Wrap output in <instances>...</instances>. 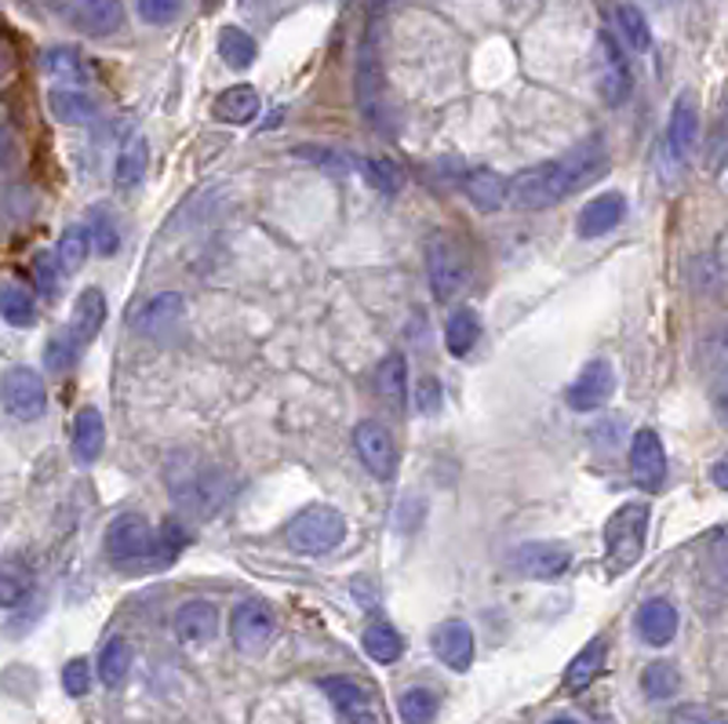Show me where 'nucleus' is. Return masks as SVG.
<instances>
[{
	"mask_svg": "<svg viewBox=\"0 0 728 724\" xmlns=\"http://www.w3.org/2000/svg\"><path fill=\"white\" fill-rule=\"evenodd\" d=\"M587 161H547L536 168H525L510 179V204L521 212H547V208L561 204L582 179H590Z\"/></svg>",
	"mask_w": 728,
	"mask_h": 724,
	"instance_id": "f257e3e1",
	"label": "nucleus"
},
{
	"mask_svg": "<svg viewBox=\"0 0 728 724\" xmlns=\"http://www.w3.org/2000/svg\"><path fill=\"white\" fill-rule=\"evenodd\" d=\"M106 557L128 575L164 569L161 564V532H153V524L142 513H124V517L110 521L106 529Z\"/></svg>",
	"mask_w": 728,
	"mask_h": 724,
	"instance_id": "f03ea898",
	"label": "nucleus"
},
{
	"mask_svg": "<svg viewBox=\"0 0 728 724\" xmlns=\"http://www.w3.org/2000/svg\"><path fill=\"white\" fill-rule=\"evenodd\" d=\"M645 539H648V506L624 503L605 521V572L608 575L630 572L645 554Z\"/></svg>",
	"mask_w": 728,
	"mask_h": 724,
	"instance_id": "7ed1b4c3",
	"label": "nucleus"
},
{
	"mask_svg": "<svg viewBox=\"0 0 728 724\" xmlns=\"http://www.w3.org/2000/svg\"><path fill=\"white\" fill-rule=\"evenodd\" d=\"M285 539L296 554H307V557L332 554L342 539H347V517H342L336 506H310L291 517Z\"/></svg>",
	"mask_w": 728,
	"mask_h": 724,
	"instance_id": "20e7f679",
	"label": "nucleus"
},
{
	"mask_svg": "<svg viewBox=\"0 0 728 724\" xmlns=\"http://www.w3.org/2000/svg\"><path fill=\"white\" fill-rule=\"evenodd\" d=\"M427 278H430V292L437 302H452L462 288H467L470 267L452 237H433L427 244Z\"/></svg>",
	"mask_w": 728,
	"mask_h": 724,
	"instance_id": "39448f33",
	"label": "nucleus"
},
{
	"mask_svg": "<svg viewBox=\"0 0 728 724\" xmlns=\"http://www.w3.org/2000/svg\"><path fill=\"white\" fill-rule=\"evenodd\" d=\"M233 492V477L219 466H197L190 477H179L171 484V495H176L179 506H187L201 517H211Z\"/></svg>",
	"mask_w": 728,
	"mask_h": 724,
	"instance_id": "423d86ee",
	"label": "nucleus"
},
{
	"mask_svg": "<svg viewBox=\"0 0 728 724\" xmlns=\"http://www.w3.org/2000/svg\"><path fill=\"white\" fill-rule=\"evenodd\" d=\"M0 393H4V412L11 419H19V423H33V419H41L48 408V386L33 368H22V364L8 368Z\"/></svg>",
	"mask_w": 728,
	"mask_h": 724,
	"instance_id": "0eeeda50",
	"label": "nucleus"
},
{
	"mask_svg": "<svg viewBox=\"0 0 728 724\" xmlns=\"http://www.w3.org/2000/svg\"><path fill=\"white\" fill-rule=\"evenodd\" d=\"M321 692L328 695V703L336 706V714L347 724H382L372 692H368L361 681L336 674V677L321 681Z\"/></svg>",
	"mask_w": 728,
	"mask_h": 724,
	"instance_id": "6e6552de",
	"label": "nucleus"
},
{
	"mask_svg": "<svg viewBox=\"0 0 728 724\" xmlns=\"http://www.w3.org/2000/svg\"><path fill=\"white\" fill-rule=\"evenodd\" d=\"M630 477L641 484L645 492H659L667 481V448L659 441L656 430H638L630 438Z\"/></svg>",
	"mask_w": 728,
	"mask_h": 724,
	"instance_id": "1a4fd4ad",
	"label": "nucleus"
},
{
	"mask_svg": "<svg viewBox=\"0 0 728 724\" xmlns=\"http://www.w3.org/2000/svg\"><path fill=\"white\" fill-rule=\"evenodd\" d=\"M277 630V619L270 604L262 601H241L230 615V637L241 652H262Z\"/></svg>",
	"mask_w": 728,
	"mask_h": 724,
	"instance_id": "9d476101",
	"label": "nucleus"
},
{
	"mask_svg": "<svg viewBox=\"0 0 728 724\" xmlns=\"http://www.w3.org/2000/svg\"><path fill=\"white\" fill-rule=\"evenodd\" d=\"M696 142H699V110H696L692 91H681L678 102H674V110H670V121H667V139H664L667 161L685 164L688 157H692Z\"/></svg>",
	"mask_w": 728,
	"mask_h": 724,
	"instance_id": "9b49d317",
	"label": "nucleus"
},
{
	"mask_svg": "<svg viewBox=\"0 0 728 724\" xmlns=\"http://www.w3.org/2000/svg\"><path fill=\"white\" fill-rule=\"evenodd\" d=\"M572 564V554L561 546V543H521L518 550L510 554V569L525 575V579H558L568 572Z\"/></svg>",
	"mask_w": 728,
	"mask_h": 724,
	"instance_id": "f8f14e48",
	"label": "nucleus"
},
{
	"mask_svg": "<svg viewBox=\"0 0 728 724\" xmlns=\"http://www.w3.org/2000/svg\"><path fill=\"white\" fill-rule=\"evenodd\" d=\"M616 393V372L608 361H590L582 372L576 375V383L568 386V408L576 412H598L601 404H608V398Z\"/></svg>",
	"mask_w": 728,
	"mask_h": 724,
	"instance_id": "ddd939ff",
	"label": "nucleus"
},
{
	"mask_svg": "<svg viewBox=\"0 0 728 724\" xmlns=\"http://www.w3.org/2000/svg\"><path fill=\"white\" fill-rule=\"evenodd\" d=\"M353 448L357 455H361V463L376 473V477H393L397 470V448H393V438L387 426L372 423V419H365V423H357L353 430Z\"/></svg>",
	"mask_w": 728,
	"mask_h": 724,
	"instance_id": "4468645a",
	"label": "nucleus"
},
{
	"mask_svg": "<svg viewBox=\"0 0 728 724\" xmlns=\"http://www.w3.org/2000/svg\"><path fill=\"white\" fill-rule=\"evenodd\" d=\"M66 16H70L77 33L110 37L121 30L124 8H121V0H70V4H66Z\"/></svg>",
	"mask_w": 728,
	"mask_h": 724,
	"instance_id": "2eb2a0df",
	"label": "nucleus"
},
{
	"mask_svg": "<svg viewBox=\"0 0 728 724\" xmlns=\"http://www.w3.org/2000/svg\"><path fill=\"white\" fill-rule=\"evenodd\" d=\"M430 644H433V655L448 670H456V674H467V670H470V663H473V630L462 623V619H445V623L433 630Z\"/></svg>",
	"mask_w": 728,
	"mask_h": 724,
	"instance_id": "dca6fc26",
	"label": "nucleus"
},
{
	"mask_svg": "<svg viewBox=\"0 0 728 724\" xmlns=\"http://www.w3.org/2000/svg\"><path fill=\"white\" fill-rule=\"evenodd\" d=\"M627 215V197L624 193H598L594 201L582 204V212L576 219V230L582 241H594V237H605V233H612L619 222H624Z\"/></svg>",
	"mask_w": 728,
	"mask_h": 724,
	"instance_id": "f3484780",
	"label": "nucleus"
},
{
	"mask_svg": "<svg viewBox=\"0 0 728 724\" xmlns=\"http://www.w3.org/2000/svg\"><path fill=\"white\" fill-rule=\"evenodd\" d=\"M630 88H634V77H630L624 48H619V41H612L608 33H601V99L608 107H619V102H627Z\"/></svg>",
	"mask_w": 728,
	"mask_h": 724,
	"instance_id": "a211bd4d",
	"label": "nucleus"
},
{
	"mask_svg": "<svg viewBox=\"0 0 728 724\" xmlns=\"http://www.w3.org/2000/svg\"><path fill=\"white\" fill-rule=\"evenodd\" d=\"M216 630H219V609L211 601H187L176 612V637L182 644H190V648L208 644L216 637Z\"/></svg>",
	"mask_w": 728,
	"mask_h": 724,
	"instance_id": "6ab92c4d",
	"label": "nucleus"
},
{
	"mask_svg": "<svg viewBox=\"0 0 728 724\" xmlns=\"http://www.w3.org/2000/svg\"><path fill=\"white\" fill-rule=\"evenodd\" d=\"M182 306H187V302H182V295H176V292L150 299L146 302V310L136 318V332L146 339H168L182 321Z\"/></svg>",
	"mask_w": 728,
	"mask_h": 724,
	"instance_id": "aec40b11",
	"label": "nucleus"
},
{
	"mask_svg": "<svg viewBox=\"0 0 728 724\" xmlns=\"http://www.w3.org/2000/svg\"><path fill=\"white\" fill-rule=\"evenodd\" d=\"M462 193H467V201L478 212H499L510 201V179H502L488 168H473L462 175Z\"/></svg>",
	"mask_w": 728,
	"mask_h": 724,
	"instance_id": "412c9836",
	"label": "nucleus"
},
{
	"mask_svg": "<svg viewBox=\"0 0 728 724\" xmlns=\"http://www.w3.org/2000/svg\"><path fill=\"white\" fill-rule=\"evenodd\" d=\"M638 634L652 648H664L678 634V609L667 597H652L638 609Z\"/></svg>",
	"mask_w": 728,
	"mask_h": 724,
	"instance_id": "4be33fe9",
	"label": "nucleus"
},
{
	"mask_svg": "<svg viewBox=\"0 0 728 724\" xmlns=\"http://www.w3.org/2000/svg\"><path fill=\"white\" fill-rule=\"evenodd\" d=\"M106 448V423L99 408H81L73 423V455L77 463H96Z\"/></svg>",
	"mask_w": 728,
	"mask_h": 724,
	"instance_id": "5701e85b",
	"label": "nucleus"
},
{
	"mask_svg": "<svg viewBox=\"0 0 728 724\" xmlns=\"http://www.w3.org/2000/svg\"><path fill=\"white\" fill-rule=\"evenodd\" d=\"M102 321H106V299L99 288H88V292L77 295V306H73V318H70V332L73 339L88 346L91 339L102 332Z\"/></svg>",
	"mask_w": 728,
	"mask_h": 724,
	"instance_id": "b1692460",
	"label": "nucleus"
},
{
	"mask_svg": "<svg viewBox=\"0 0 728 724\" xmlns=\"http://www.w3.org/2000/svg\"><path fill=\"white\" fill-rule=\"evenodd\" d=\"M146 164H150V142L146 135H128V142L117 153V168H113V187L117 190H131L139 187L146 175Z\"/></svg>",
	"mask_w": 728,
	"mask_h": 724,
	"instance_id": "393cba45",
	"label": "nucleus"
},
{
	"mask_svg": "<svg viewBox=\"0 0 728 724\" xmlns=\"http://www.w3.org/2000/svg\"><path fill=\"white\" fill-rule=\"evenodd\" d=\"M605 655H608V644L605 637H594L587 648H582L572 663H568L565 670V688L568 692H582V688H590L594 681H598V674L605 670Z\"/></svg>",
	"mask_w": 728,
	"mask_h": 724,
	"instance_id": "a878e982",
	"label": "nucleus"
},
{
	"mask_svg": "<svg viewBox=\"0 0 728 724\" xmlns=\"http://www.w3.org/2000/svg\"><path fill=\"white\" fill-rule=\"evenodd\" d=\"M48 110L51 117H56L59 124H88V121H96V102H91L88 95H81V91H73V88H56L48 95Z\"/></svg>",
	"mask_w": 728,
	"mask_h": 724,
	"instance_id": "bb28decb",
	"label": "nucleus"
},
{
	"mask_svg": "<svg viewBox=\"0 0 728 724\" xmlns=\"http://www.w3.org/2000/svg\"><path fill=\"white\" fill-rule=\"evenodd\" d=\"M478 339H481V318H478V310H456L452 318H448L445 324V346L452 358H467V353L478 346Z\"/></svg>",
	"mask_w": 728,
	"mask_h": 724,
	"instance_id": "cd10ccee",
	"label": "nucleus"
},
{
	"mask_svg": "<svg viewBox=\"0 0 728 724\" xmlns=\"http://www.w3.org/2000/svg\"><path fill=\"white\" fill-rule=\"evenodd\" d=\"M259 113V91L251 84H233L216 99V117L227 124H248Z\"/></svg>",
	"mask_w": 728,
	"mask_h": 724,
	"instance_id": "c85d7f7f",
	"label": "nucleus"
},
{
	"mask_svg": "<svg viewBox=\"0 0 728 724\" xmlns=\"http://www.w3.org/2000/svg\"><path fill=\"white\" fill-rule=\"evenodd\" d=\"M376 390H379V398L387 401V408L401 412L405 398H408V372H405L401 353H390V358L376 368Z\"/></svg>",
	"mask_w": 728,
	"mask_h": 724,
	"instance_id": "c756f323",
	"label": "nucleus"
},
{
	"mask_svg": "<svg viewBox=\"0 0 728 724\" xmlns=\"http://www.w3.org/2000/svg\"><path fill=\"white\" fill-rule=\"evenodd\" d=\"M0 313H4V321L8 324H16V328H30L37 321V302H33V292L26 288L22 281H4V288H0Z\"/></svg>",
	"mask_w": 728,
	"mask_h": 724,
	"instance_id": "7c9ffc66",
	"label": "nucleus"
},
{
	"mask_svg": "<svg viewBox=\"0 0 728 724\" xmlns=\"http://www.w3.org/2000/svg\"><path fill=\"white\" fill-rule=\"evenodd\" d=\"M361 644H365L368 660L379 663V666L397 663V660H401V652H405V641H401V634H397L390 623H372V626L365 630Z\"/></svg>",
	"mask_w": 728,
	"mask_h": 724,
	"instance_id": "2f4dec72",
	"label": "nucleus"
},
{
	"mask_svg": "<svg viewBox=\"0 0 728 724\" xmlns=\"http://www.w3.org/2000/svg\"><path fill=\"white\" fill-rule=\"evenodd\" d=\"M41 70L59 84H84L88 81L84 62L73 48H48L41 56Z\"/></svg>",
	"mask_w": 728,
	"mask_h": 724,
	"instance_id": "473e14b6",
	"label": "nucleus"
},
{
	"mask_svg": "<svg viewBox=\"0 0 728 724\" xmlns=\"http://www.w3.org/2000/svg\"><path fill=\"white\" fill-rule=\"evenodd\" d=\"M678 688H681V674H678V666L674 663H648L645 666V674H641V692L648 695L652 703H667V700H674L678 695Z\"/></svg>",
	"mask_w": 728,
	"mask_h": 724,
	"instance_id": "72a5a7b5",
	"label": "nucleus"
},
{
	"mask_svg": "<svg viewBox=\"0 0 728 724\" xmlns=\"http://www.w3.org/2000/svg\"><path fill=\"white\" fill-rule=\"evenodd\" d=\"M219 56H222V62L230 66V70H248V66L256 62L259 48L245 30H237V26H222V30H219Z\"/></svg>",
	"mask_w": 728,
	"mask_h": 724,
	"instance_id": "f704fd0d",
	"label": "nucleus"
},
{
	"mask_svg": "<svg viewBox=\"0 0 728 724\" xmlns=\"http://www.w3.org/2000/svg\"><path fill=\"white\" fill-rule=\"evenodd\" d=\"M131 644L124 637H113L110 644L102 648L99 655V681L106 684V688H117V684H124L128 677V670H131Z\"/></svg>",
	"mask_w": 728,
	"mask_h": 724,
	"instance_id": "c9c22d12",
	"label": "nucleus"
},
{
	"mask_svg": "<svg viewBox=\"0 0 728 724\" xmlns=\"http://www.w3.org/2000/svg\"><path fill=\"white\" fill-rule=\"evenodd\" d=\"M33 594V575L30 569H22V564L11 557L4 564V572H0V604L4 609H19V604H26Z\"/></svg>",
	"mask_w": 728,
	"mask_h": 724,
	"instance_id": "e433bc0d",
	"label": "nucleus"
},
{
	"mask_svg": "<svg viewBox=\"0 0 728 724\" xmlns=\"http://www.w3.org/2000/svg\"><path fill=\"white\" fill-rule=\"evenodd\" d=\"M81 342L73 339V332L66 328V332H59L56 339L44 346V368H51L56 375H66L70 368H77V361H81Z\"/></svg>",
	"mask_w": 728,
	"mask_h": 724,
	"instance_id": "4c0bfd02",
	"label": "nucleus"
},
{
	"mask_svg": "<svg viewBox=\"0 0 728 724\" xmlns=\"http://www.w3.org/2000/svg\"><path fill=\"white\" fill-rule=\"evenodd\" d=\"M88 248H96L91 244V233L84 227H70L62 233V241L56 248V259H59V267L66 273H77L84 267V259H88Z\"/></svg>",
	"mask_w": 728,
	"mask_h": 724,
	"instance_id": "58836bf2",
	"label": "nucleus"
},
{
	"mask_svg": "<svg viewBox=\"0 0 728 724\" xmlns=\"http://www.w3.org/2000/svg\"><path fill=\"white\" fill-rule=\"evenodd\" d=\"M405 724H430L437 717V695L430 688H408L401 700H397Z\"/></svg>",
	"mask_w": 728,
	"mask_h": 724,
	"instance_id": "ea45409f",
	"label": "nucleus"
},
{
	"mask_svg": "<svg viewBox=\"0 0 728 724\" xmlns=\"http://www.w3.org/2000/svg\"><path fill=\"white\" fill-rule=\"evenodd\" d=\"M616 22H619V30H624L627 37V44L634 51H648L652 48V30H648V22L638 8H630V4H619L616 8Z\"/></svg>",
	"mask_w": 728,
	"mask_h": 724,
	"instance_id": "a19ab883",
	"label": "nucleus"
},
{
	"mask_svg": "<svg viewBox=\"0 0 728 724\" xmlns=\"http://www.w3.org/2000/svg\"><path fill=\"white\" fill-rule=\"evenodd\" d=\"M88 233H91V244H96L99 255H113L117 244H121V233H117L113 219L106 212H91V222H88Z\"/></svg>",
	"mask_w": 728,
	"mask_h": 724,
	"instance_id": "79ce46f5",
	"label": "nucleus"
},
{
	"mask_svg": "<svg viewBox=\"0 0 728 724\" xmlns=\"http://www.w3.org/2000/svg\"><path fill=\"white\" fill-rule=\"evenodd\" d=\"M139 19L150 26H168L182 11V0H136Z\"/></svg>",
	"mask_w": 728,
	"mask_h": 724,
	"instance_id": "37998d69",
	"label": "nucleus"
},
{
	"mask_svg": "<svg viewBox=\"0 0 728 724\" xmlns=\"http://www.w3.org/2000/svg\"><path fill=\"white\" fill-rule=\"evenodd\" d=\"M62 688L73 695V700H81V695H88L91 688V666L88 660H70L62 670Z\"/></svg>",
	"mask_w": 728,
	"mask_h": 724,
	"instance_id": "c03bdc74",
	"label": "nucleus"
},
{
	"mask_svg": "<svg viewBox=\"0 0 728 724\" xmlns=\"http://www.w3.org/2000/svg\"><path fill=\"white\" fill-rule=\"evenodd\" d=\"M59 259L56 255H48L41 252L33 259V278H37V288H41L44 295H56V281H59Z\"/></svg>",
	"mask_w": 728,
	"mask_h": 724,
	"instance_id": "a18cd8bd",
	"label": "nucleus"
},
{
	"mask_svg": "<svg viewBox=\"0 0 728 724\" xmlns=\"http://www.w3.org/2000/svg\"><path fill=\"white\" fill-rule=\"evenodd\" d=\"M357 168L365 171V179L372 182V187L379 193H393L397 190V179H393V171L382 164V161H357Z\"/></svg>",
	"mask_w": 728,
	"mask_h": 724,
	"instance_id": "49530a36",
	"label": "nucleus"
},
{
	"mask_svg": "<svg viewBox=\"0 0 728 724\" xmlns=\"http://www.w3.org/2000/svg\"><path fill=\"white\" fill-rule=\"evenodd\" d=\"M416 408L422 415H433L437 408H441V386L433 383V379H422L419 390H416Z\"/></svg>",
	"mask_w": 728,
	"mask_h": 724,
	"instance_id": "de8ad7c7",
	"label": "nucleus"
},
{
	"mask_svg": "<svg viewBox=\"0 0 728 724\" xmlns=\"http://www.w3.org/2000/svg\"><path fill=\"white\" fill-rule=\"evenodd\" d=\"M710 569L718 572L721 583H728V535H718L710 543Z\"/></svg>",
	"mask_w": 728,
	"mask_h": 724,
	"instance_id": "09e8293b",
	"label": "nucleus"
},
{
	"mask_svg": "<svg viewBox=\"0 0 728 724\" xmlns=\"http://www.w3.org/2000/svg\"><path fill=\"white\" fill-rule=\"evenodd\" d=\"M710 401H714V412H718L721 423H728V372L718 375V383L710 390Z\"/></svg>",
	"mask_w": 728,
	"mask_h": 724,
	"instance_id": "8fccbe9b",
	"label": "nucleus"
},
{
	"mask_svg": "<svg viewBox=\"0 0 728 724\" xmlns=\"http://www.w3.org/2000/svg\"><path fill=\"white\" fill-rule=\"evenodd\" d=\"M710 481L718 484L721 492H728V459H721V463L710 466Z\"/></svg>",
	"mask_w": 728,
	"mask_h": 724,
	"instance_id": "3c124183",
	"label": "nucleus"
},
{
	"mask_svg": "<svg viewBox=\"0 0 728 724\" xmlns=\"http://www.w3.org/2000/svg\"><path fill=\"white\" fill-rule=\"evenodd\" d=\"M674 724H718V721H710V717H704V714H681Z\"/></svg>",
	"mask_w": 728,
	"mask_h": 724,
	"instance_id": "603ef678",
	"label": "nucleus"
},
{
	"mask_svg": "<svg viewBox=\"0 0 728 724\" xmlns=\"http://www.w3.org/2000/svg\"><path fill=\"white\" fill-rule=\"evenodd\" d=\"M550 724H579V721L576 717H554Z\"/></svg>",
	"mask_w": 728,
	"mask_h": 724,
	"instance_id": "864d4df0",
	"label": "nucleus"
},
{
	"mask_svg": "<svg viewBox=\"0 0 728 724\" xmlns=\"http://www.w3.org/2000/svg\"><path fill=\"white\" fill-rule=\"evenodd\" d=\"M372 4H376V8H379V4H387V0H372Z\"/></svg>",
	"mask_w": 728,
	"mask_h": 724,
	"instance_id": "5fc2aeb1",
	"label": "nucleus"
}]
</instances>
